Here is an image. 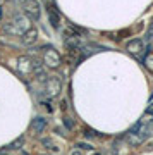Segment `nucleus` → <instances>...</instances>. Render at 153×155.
<instances>
[{"instance_id":"4468645a","label":"nucleus","mask_w":153,"mask_h":155,"mask_svg":"<svg viewBox=\"0 0 153 155\" xmlns=\"http://www.w3.org/2000/svg\"><path fill=\"white\" fill-rule=\"evenodd\" d=\"M64 124H66L67 129H72V127H74V124H72V121H71V117H64Z\"/></svg>"},{"instance_id":"f8f14e48","label":"nucleus","mask_w":153,"mask_h":155,"mask_svg":"<svg viewBox=\"0 0 153 155\" xmlns=\"http://www.w3.org/2000/svg\"><path fill=\"white\" fill-rule=\"evenodd\" d=\"M41 145H45V147H47L48 150H52V152H60V148L54 143L52 138H41Z\"/></svg>"},{"instance_id":"f257e3e1","label":"nucleus","mask_w":153,"mask_h":155,"mask_svg":"<svg viewBox=\"0 0 153 155\" xmlns=\"http://www.w3.org/2000/svg\"><path fill=\"white\" fill-rule=\"evenodd\" d=\"M29 28H33L31 26V19L28 16H24V14H16L12 17V21L4 24V31L7 35H16V36H21Z\"/></svg>"},{"instance_id":"9b49d317","label":"nucleus","mask_w":153,"mask_h":155,"mask_svg":"<svg viewBox=\"0 0 153 155\" xmlns=\"http://www.w3.org/2000/svg\"><path fill=\"white\" fill-rule=\"evenodd\" d=\"M22 145H24V136H19V138L17 140H14V141H12V143H9L5 147V150L7 152H12V150H19L22 147Z\"/></svg>"},{"instance_id":"423d86ee","label":"nucleus","mask_w":153,"mask_h":155,"mask_svg":"<svg viewBox=\"0 0 153 155\" xmlns=\"http://www.w3.org/2000/svg\"><path fill=\"white\" fill-rule=\"evenodd\" d=\"M126 50L129 52V54H131V55L139 57L143 52H145V43H143V40H141V38H134V40H131V41H127Z\"/></svg>"},{"instance_id":"20e7f679","label":"nucleus","mask_w":153,"mask_h":155,"mask_svg":"<svg viewBox=\"0 0 153 155\" xmlns=\"http://www.w3.org/2000/svg\"><path fill=\"white\" fill-rule=\"evenodd\" d=\"M60 91H62V81H60L59 78L52 76V78L45 79V95L48 98H55Z\"/></svg>"},{"instance_id":"ddd939ff","label":"nucleus","mask_w":153,"mask_h":155,"mask_svg":"<svg viewBox=\"0 0 153 155\" xmlns=\"http://www.w3.org/2000/svg\"><path fill=\"white\" fill-rule=\"evenodd\" d=\"M145 66L153 72V57H146V59H145Z\"/></svg>"},{"instance_id":"9d476101","label":"nucleus","mask_w":153,"mask_h":155,"mask_svg":"<svg viewBox=\"0 0 153 155\" xmlns=\"http://www.w3.org/2000/svg\"><path fill=\"white\" fill-rule=\"evenodd\" d=\"M33 72H34V78L38 79V81H45L47 79V72H45V69H43V66L40 64L38 61H34V67H33Z\"/></svg>"},{"instance_id":"1a4fd4ad","label":"nucleus","mask_w":153,"mask_h":155,"mask_svg":"<svg viewBox=\"0 0 153 155\" xmlns=\"http://www.w3.org/2000/svg\"><path fill=\"white\" fill-rule=\"evenodd\" d=\"M29 127H31V131L36 133V134L43 133L45 127H47V119H45V117H34L33 121H31V126Z\"/></svg>"},{"instance_id":"dca6fc26","label":"nucleus","mask_w":153,"mask_h":155,"mask_svg":"<svg viewBox=\"0 0 153 155\" xmlns=\"http://www.w3.org/2000/svg\"><path fill=\"white\" fill-rule=\"evenodd\" d=\"M71 155H83V152H81V150H74Z\"/></svg>"},{"instance_id":"f03ea898","label":"nucleus","mask_w":153,"mask_h":155,"mask_svg":"<svg viewBox=\"0 0 153 155\" xmlns=\"http://www.w3.org/2000/svg\"><path fill=\"white\" fill-rule=\"evenodd\" d=\"M21 9L22 14L28 16L29 19H40L41 5H40L38 0H21Z\"/></svg>"},{"instance_id":"39448f33","label":"nucleus","mask_w":153,"mask_h":155,"mask_svg":"<svg viewBox=\"0 0 153 155\" xmlns=\"http://www.w3.org/2000/svg\"><path fill=\"white\" fill-rule=\"evenodd\" d=\"M33 67H34V61L31 57L28 55H21L17 59V71L21 72L22 76H28L33 72Z\"/></svg>"},{"instance_id":"0eeeda50","label":"nucleus","mask_w":153,"mask_h":155,"mask_svg":"<svg viewBox=\"0 0 153 155\" xmlns=\"http://www.w3.org/2000/svg\"><path fill=\"white\" fill-rule=\"evenodd\" d=\"M47 14H48L50 24L57 29L60 26V16H59V12H57V7H55L52 2H48V4H47Z\"/></svg>"},{"instance_id":"f3484780","label":"nucleus","mask_w":153,"mask_h":155,"mask_svg":"<svg viewBox=\"0 0 153 155\" xmlns=\"http://www.w3.org/2000/svg\"><path fill=\"white\" fill-rule=\"evenodd\" d=\"M0 155H11V153H7V152H0Z\"/></svg>"},{"instance_id":"2eb2a0df","label":"nucleus","mask_w":153,"mask_h":155,"mask_svg":"<svg viewBox=\"0 0 153 155\" xmlns=\"http://www.w3.org/2000/svg\"><path fill=\"white\" fill-rule=\"evenodd\" d=\"M146 116H153V104H150L146 109Z\"/></svg>"},{"instance_id":"7ed1b4c3","label":"nucleus","mask_w":153,"mask_h":155,"mask_svg":"<svg viewBox=\"0 0 153 155\" xmlns=\"http://www.w3.org/2000/svg\"><path fill=\"white\" fill-rule=\"evenodd\" d=\"M43 64L47 67H50V69H57V67L62 64V57H60V54L55 48L45 47V50H43Z\"/></svg>"},{"instance_id":"6e6552de","label":"nucleus","mask_w":153,"mask_h":155,"mask_svg":"<svg viewBox=\"0 0 153 155\" xmlns=\"http://www.w3.org/2000/svg\"><path fill=\"white\" fill-rule=\"evenodd\" d=\"M36 40H38V29L36 28H29L28 31L21 35V41L24 45H33L36 43Z\"/></svg>"}]
</instances>
